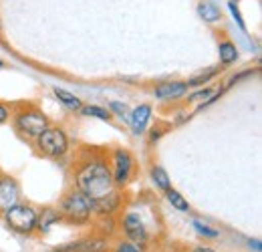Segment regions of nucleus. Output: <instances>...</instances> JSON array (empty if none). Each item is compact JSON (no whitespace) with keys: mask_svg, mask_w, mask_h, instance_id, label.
I'll return each mask as SVG.
<instances>
[{"mask_svg":"<svg viewBox=\"0 0 262 252\" xmlns=\"http://www.w3.org/2000/svg\"><path fill=\"white\" fill-rule=\"evenodd\" d=\"M75 184L77 190L83 192L91 202H99L117 192V186L113 184L111 167L103 158L85 159L75 172Z\"/></svg>","mask_w":262,"mask_h":252,"instance_id":"obj_1","label":"nucleus"},{"mask_svg":"<svg viewBox=\"0 0 262 252\" xmlns=\"http://www.w3.org/2000/svg\"><path fill=\"white\" fill-rule=\"evenodd\" d=\"M59 214H61V220L69 222V224H87V222L93 218V206H91V200L79 192V190H71L67 192L59 204Z\"/></svg>","mask_w":262,"mask_h":252,"instance_id":"obj_2","label":"nucleus"},{"mask_svg":"<svg viewBox=\"0 0 262 252\" xmlns=\"http://www.w3.org/2000/svg\"><path fill=\"white\" fill-rule=\"evenodd\" d=\"M51 125L49 123V117L36 109V107H27V109H20L14 113V127L20 135L29 137V139H36L47 127Z\"/></svg>","mask_w":262,"mask_h":252,"instance_id":"obj_3","label":"nucleus"},{"mask_svg":"<svg viewBox=\"0 0 262 252\" xmlns=\"http://www.w3.org/2000/svg\"><path fill=\"white\" fill-rule=\"evenodd\" d=\"M36 150L47 158H63L69 152V137L61 127L49 125L36 137Z\"/></svg>","mask_w":262,"mask_h":252,"instance_id":"obj_4","label":"nucleus"},{"mask_svg":"<svg viewBox=\"0 0 262 252\" xmlns=\"http://www.w3.org/2000/svg\"><path fill=\"white\" fill-rule=\"evenodd\" d=\"M36 220H38V214L29 204H14L12 208L4 212L6 226L18 234H27V236L33 234L36 230Z\"/></svg>","mask_w":262,"mask_h":252,"instance_id":"obj_5","label":"nucleus"},{"mask_svg":"<svg viewBox=\"0 0 262 252\" xmlns=\"http://www.w3.org/2000/svg\"><path fill=\"white\" fill-rule=\"evenodd\" d=\"M131 174H133V156L127 150H115V154H113V170H111L113 184L115 186H125L131 180Z\"/></svg>","mask_w":262,"mask_h":252,"instance_id":"obj_6","label":"nucleus"},{"mask_svg":"<svg viewBox=\"0 0 262 252\" xmlns=\"http://www.w3.org/2000/svg\"><path fill=\"white\" fill-rule=\"evenodd\" d=\"M18 198H20V188L16 180L6 174H0V212L4 214L8 208L18 204Z\"/></svg>","mask_w":262,"mask_h":252,"instance_id":"obj_7","label":"nucleus"},{"mask_svg":"<svg viewBox=\"0 0 262 252\" xmlns=\"http://www.w3.org/2000/svg\"><path fill=\"white\" fill-rule=\"evenodd\" d=\"M121 228L135 246H143L147 242V228L137 214H125V218L121 222Z\"/></svg>","mask_w":262,"mask_h":252,"instance_id":"obj_8","label":"nucleus"},{"mask_svg":"<svg viewBox=\"0 0 262 252\" xmlns=\"http://www.w3.org/2000/svg\"><path fill=\"white\" fill-rule=\"evenodd\" d=\"M188 85L184 81H165L156 87V97L160 101H173V99H182L188 93Z\"/></svg>","mask_w":262,"mask_h":252,"instance_id":"obj_9","label":"nucleus"},{"mask_svg":"<svg viewBox=\"0 0 262 252\" xmlns=\"http://www.w3.org/2000/svg\"><path fill=\"white\" fill-rule=\"evenodd\" d=\"M149 117H151V105L143 103L139 107H135L129 115V123L133 127V133L135 135H141L145 129H147V123H149Z\"/></svg>","mask_w":262,"mask_h":252,"instance_id":"obj_10","label":"nucleus"},{"mask_svg":"<svg viewBox=\"0 0 262 252\" xmlns=\"http://www.w3.org/2000/svg\"><path fill=\"white\" fill-rule=\"evenodd\" d=\"M77 252H109V242L103 236H89L77 242Z\"/></svg>","mask_w":262,"mask_h":252,"instance_id":"obj_11","label":"nucleus"},{"mask_svg":"<svg viewBox=\"0 0 262 252\" xmlns=\"http://www.w3.org/2000/svg\"><path fill=\"white\" fill-rule=\"evenodd\" d=\"M218 53H220V63L222 65H232L238 61V49H236V45H234L230 38L220 40Z\"/></svg>","mask_w":262,"mask_h":252,"instance_id":"obj_12","label":"nucleus"},{"mask_svg":"<svg viewBox=\"0 0 262 252\" xmlns=\"http://www.w3.org/2000/svg\"><path fill=\"white\" fill-rule=\"evenodd\" d=\"M57 222H61L59 210H55V208H47V210H42V214H40L38 220H36V230L47 232V230H49L53 224H57Z\"/></svg>","mask_w":262,"mask_h":252,"instance_id":"obj_13","label":"nucleus"},{"mask_svg":"<svg viewBox=\"0 0 262 252\" xmlns=\"http://www.w3.org/2000/svg\"><path fill=\"white\" fill-rule=\"evenodd\" d=\"M198 14H200L206 23H218V20L222 18L218 6H214L212 2H200V4H198Z\"/></svg>","mask_w":262,"mask_h":252,"instance_id":"obj_14","label":"nucleus"},{"mask_svg":"<svg viewBox=\"0 0 262 252\" xmlns=\"http://www.w3.org/2000/svg\"><path fill=\"white\" fill-rule=\"evenodd\" d=\"M165 198H167V202H169L176 210H180V212H190V202H188L178 190L167 188L165 190Z\"/></svg>","mask_w":262,"mask_h":252,"instance_id":"obj_15","label":"nucleus"},{"mask_svg":"<svg viewBox=\"0 0 262 252\" xmlns=\"http://www.w3.org/2000/svg\"><path fill=\"white\" fill-rule=\"evenodd\" d=\"M55 97L65 105L69 109H73V111H81V107H83V103H81V99L79 97H75V95L71 93V91H65V89H55Z\"/></svg>","mask_w":262,"mask_h":252,"instance_id":"obj_16","label":"nucleus"},{"mask_svg":"<svg viewBox=\"0 0 262 252\" xmlns=\"http://www.w3.org/2000/svg\"><path fill=\"white\" fill-rule=\"evenodd\" d=\"M81 113L87 115V117H95V119H101V121H111L113 119V113L99 107V105H83L81 107Z\"/></svg>","mask_w":262,"mask_h":252,"instance_id":"obj_17","label":"nucleus"},{"mask_svg":"<svg viewBox=\"0 0 262 252\" xmlns=\"http://www.w3.org/2000/svg\"><path fill=\"white\" fill-rule=\"evenodd\" d=\"M151 182L160 190H164V192L167 188H171L169 176H167V172H165L162 165H154V167H151Z\"/></svg>","mask_w":262,"mask_h":252,"instance_id":"obj_18","label":"nucleus"},{"mask_svg":"<svg viewBox=\"0 0 262 252\" xmlns=\"http://www.w3.org/2000/svg\"><path fill=\"white\" fill-rule=\"evenodd\" d=\"M218 73H220V69H208L206 73H200V75H196V77H192V79H190L186 85H188V87H200V85H204L206 81L214 79Z\"/></svg>","mask_w":262,"mask_h":252,"instance_id":"obj_19","label":"nucleus"},{"mask_svg":"<svg viewBox=\"0 0 262 252\" xmlns=\"http://www.w3.org/2000/svg\"><path fill=\"white\" fill-rule=\"evenodd\" d=\"M109 109H111V113H115V115H119L121 119H125V121H129V107L125 105V103H119V101H111L109 103Z\"/></svg>","mask_w":262,"mask_h":252,"instance_id":"obj_20","label":"nucleus"},{"mask_svg":"<svg viewBox=\"0 0 262 252\" xmlns=\"http://www.w3.org/2000/svg\"><path fill=\"white\" fill-rule=\"evenodd\" d=\"M194 228H196L198 234H202L204 238H218V230L210 228V226H208V224H204V222L194 220Z\"/></svg>","mask_w":262,"mask_h":252,"instance_id":"obj_21","label":"nucleus"},{"mask_svg":"<svg viewBox=\"0 0 262 252\" xmlns=\"http://www.w3.org/2000/svg\"><path fill=\"white\" fill-rule=\"evenodd\" d=\"M228 8H230V12L234 14V20L238 23V27H240L242 31H246V25H244V20H242V14H240V8H238V4H236L234 0H230Z\"/></svg>","mask_w":262,"mask_h":252,"instance_id":"obj_22","label":"nucleus"},{"mask_svg":"<svg viewBox=\"0 0 262 252\" xmlns=\"http://www.w3.org/2000/svg\"><path fill=\"white\" fill-rule=\"evenodd\" d=\"M212 93H214V91H212L210 87H206V89H202V91H198V93L192 95L190 101H202V103H204V101H208V99L212 97Z\"/></svg>","mask_w":262,"mask_h":252,"instance_id":"obj_23","label":"nucleus"},{"mask_svg":"<svg viewBox=\"0 0 262 252\" xmlns=\"http://www.w3.org/2000/svg\"><path fill=\"white\" fill-rule=\"evenodd\" d=\"M113 252H141L133 242H119L117 246H115V250Z\"/></svg>","mask_w":262,"mask_h":252,"instance_id":"obj_24","label":"nucleus"},{"mask_svg":"<svg viewBox=\"0 0 262 252\" xmlns=\"http://www.w3.org/2000/svg\"><path fill=\"white\" fill-rule=\"evenodd\" d=\"M8 117H10V111H8V107L0 103V125H2V123H4Z\"/></svg>","mask_w":262,"mask_h":252,"instance_id":"obj_25","label":"nucleus"},{"mask_svg":"<svg viewBox=\"0 0 262 252\" xmlns=\"http://www.w3.org/2000/svg\"><path fill=\"white\" fill-rule=\"evenodd\" d=\"M192 252H216L214 248H210V246H196Z\"/></svg>","mask_w":262,"mask_h":252,"instance_id":"obj_26","label":"nucleus"},{"mask_svg":"<svg viewBox=\"0 0 262 252\" xmlns=\"http://www.w3.org/2000/svg\"><path fill=\"white\" fill-rule=\"evenodd\" d=\"M250 246H254V250L256 252H260V240H250Z\"/></svg>","mask_w":262,"mask_h":252,"instance_id":"obj_27","label":"nucleus"},{"mask_svg":"<svg viewBox=\"0 0 262 252\" xmlns=\"http://www.w3.org/2000/svg\"><path fill=\"white\" fill-rule=\"evenodd\" d=\"M0 67H2V61H0Z\"/></svg>","mask_w":262,"mask_h":252,"instance_id":"obj_28","label":"nucleus"}]
</instances>
